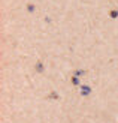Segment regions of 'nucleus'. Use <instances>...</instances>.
Here are the masks:
<instances>
[{"label": "nucleus", "mask_w": 118, "mask_h": 123, "mask_svg": "<svg viewBox=\"0 0 118 123\" xmlns=\"http://www.w3.org/2000/svg\"><path fill=\"white\" fill-rule=\"evenodd\" d=\"M36 71H38V72H42V71H43V65H42V63H38V66H36Z\"/></svg>", "instance_id": "7ed1b4c3"}, {"label": "nucleus", "mask_w": 118, "mask_h": 123, "mask_svg": "<svg viewBox=\"0 0 118 123\" xmlns=\"http://www.w3.org/2000/svg\"><path fill=\"white\" fill-rule=\"evenodd\" d=\"M91 93V87H88V86H81V95L82 96H87Z\"/></svg>", "instance_id": "f257e3e1"}, {"label": "nucleus", "mask_w": 118, "mask_h": 123, "mask_svg": "<svg viewBox=\"0 0 118 123\" xmlns=\"http://www.w3.org/2000/svg\"><path fill=\"white\" fill-rule=\"evenodd\" d=\"M27 9H28L30 12H33V11H34V6H33V5H28V8H27Z\"/></svg>", "instance_id": "39448f33"}, {"label": "nucleus", "mask_w": 118, "mask_h": 123, "mask_svg": "<svg viewBox=\"0 0 118 123\" xmlns=\"http://www.w3.org/2000/svg\"><path fill=\"white\" fill-rule=\"evenodd\" d=\"M82 74H85L84 71H76V74H75V77H78V75H82Z\"/></svg>", "instance_id": "423d86ee"}, {"label": "nucleus", "mask_w": 118, "mask_h": 123, "mask_svg": "<svg viewBox=\"0 0 118 123\" xmlns=\"http://www.w3.org/2000/svg\"><path fill=\"white\" fill-rule=\"evenodd\" d=\"M111 17H112V18H117V17H118V11H111Z\"/></svg>", "instance_id": "20e7f679"}, {"label": "nucleus", "mask_w": 118, "mask_h": 123, "mask_svg": "<svg viewBox=\"0 0 118 123\" xmlns=\"http://www.w3.org/2000/svg\"><path fill=\"white\" fill-rule=\"evenodd\" d=\"M72 83L75 84V86H79V78H78V77H73V78H72Z\"/></svg>", "instance_id": "f03ea898"}]
</instances>
